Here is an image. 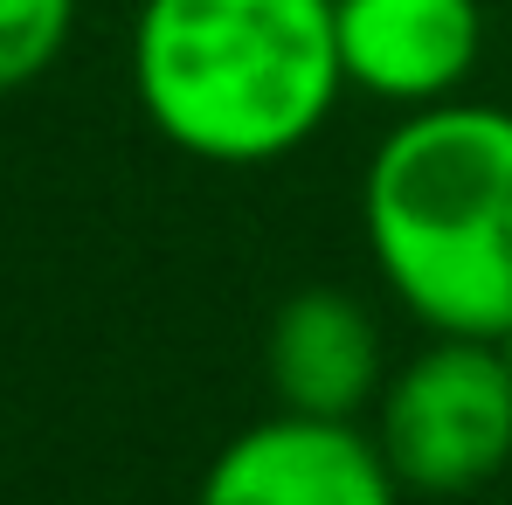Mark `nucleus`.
<instances>
[{
	"mask_svg": "<svg viewBox=\"0 0 512 505\" xmlns=\"http://www.w3.org/2000/svg\"><path fill=\"white\" fill-rule=\"evenodd\" d=\"M360 243L381 291L443 339L512 326V111H402L360 173Z\"/></svg>",
	"mask_w": 512,
	"mask_h": 505,
	"instance_id": "f257e3e1",
	"label": "nucleus"
},
{
	"mask_svg": "<svg viewBox=\"0 0 512 505\" xmlns=\"http://www.w3.org/2000/svg\"><path fill=\"white\" fill-rule=\"evenodd\" d=\"M346 90L333 0H139L132 97L201 167L305 153Z\"/></svg>",
	"mask_w": 512,
	"mask_h": 505,
	"instance_id": "f03ea898",
	"label": "nucleus"
},
{
	"mask_svg": "<svg viewBox=\"0 0 512 505\" xmlns=\"http://www.w3.org/2000/svg\"><path fill=\"white\" fill-rule=\"evenodd\" d=\"M367 429L416 499H471L499 485L512 471V374L499 339L429 333L395 360Z\"/></svg>",
	"mask_w": 512,
	"mask_h": 505,
	"instance_id": "7ed1b4c3",
	"label": "nucleus"
},
{
	"mask_svg": "<svg viewBox=\"0 0 512 505\" xmlns=\"http://www.w3.org/2000/svg\"><path fill=\"white\" fill-rule=\"evenodd\" d=\"M402 478L388 471L367 422H326L270 409L263 422L236 429L201 485L194 505H402Z\"/></svg>",
	"mask_w": 512,
	"mask_h": 505,
	"instance_id": "20e7f679",
	"label": "nucleus"
},
{
	"mask_svg": "<svg viewBox=\"0 0 512 505\" xmlns=\"http://www.w3.org/2000/svg\"><path fill=\"white\" fill-rule=\"evenodd\" d=\"M395 360L374 305L346 284H305L291 291L263 326V381L270 402L291 416L367 422Z\"/></svg>",
	"mask_w": 512,
	"mask_h": 505,
	"instance_id": "39448f33",
	"label": "nucleus"
},
{
	"mask_svg": "<svg viewBox=\"0 0 512 505\" xmlns=\"http://www.w3.org/2000/svg\"><path fill=\"white\" fill-rule=\"evenodd\" d=\"M333 21H340L346 90L381 97L395 111L464 97L485 49L478 0H333Z\"/></svg>",
	"mask_w": 512,
	"mask_h": 505,
	"instance_id": "423d86ee",
	"label": "nucleus"
},
{
	"mask_svg": "<svg viewBox=\"0 0 512 505\" xmlns=\"http://www.w3.org/2000/svg\"><path fill=\"white\" fill-rule=\"evenodd\" d=\"M77 0H0V90H28L63 63Z\"/></svg>",
	"mask_w": 512,
	"mask_h": 505,
	"instance_id": "0eeeda50",
	"label": "nucleus"
},
{
	"mask_svg": "<svg viewBox=\"0 0 512 505\" xmlns=\"http://www.w3.org/2000/svg\"><path fill=\"white\" fill-rule=\"evenodd\" d=\"M499 353H506V374H512V326L499 333Z\"/></svg>",
	"mask_w": 512,
	"mask_h": 505,
	"instance_id": "6e6552de",
	"label": "nucleus"
}]
</instances>
